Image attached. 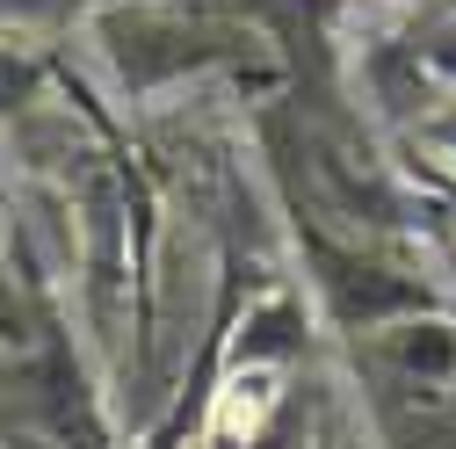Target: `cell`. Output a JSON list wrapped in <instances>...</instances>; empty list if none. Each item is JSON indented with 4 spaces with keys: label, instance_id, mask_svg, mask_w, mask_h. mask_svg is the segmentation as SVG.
Segmentation results:
<instances>
[{
    "label": "cell",
    "instance_id": "1",
    "mask_svg": "<svg viewBox=\"0 0 456 449\" xmlns=\"http://www.w3.org/2000/svg\"><path fill=\"white\" fill-rule=\"evenodd\" d=\"M94 44L109 73H117L124 94H152V87H175L203 66H217L224 51H232V37H224L217 22H196V15H175V8H102L94 15Z\"/></svg>",
    "mask_w": 456,
    "mask_h": 449
},
{
    "label": "cell",
    "instance_id": "2",
    "mask_svg": "<svg viewBox=\"0 0 456 449\" xmlns=\"http://www.w3.org/2000/svg\"><path fill=\"white\" fill-rule=\"evenodd\" d=\"M319 254V290L333 305L340 326H391V319H406V312H428L435 290L420 283V275H398L384 261H362V254H340L326 240H312Z\"/></svg>",
    "mask_w": 456,
    "mask_h": 449
},
{
    "label": "cell",
    "instance_id": "3",
    "mask_svg": "<svg viewBox=\"0 0 456 449\" xmlns=\"http://www.w3.org/2000/svg\"><path fill=\"white\" fill-rule=\"evenodd\" d=\"M377 428L384 449H456V384L377 377Z\"/></svg>",
    "mask_w": 456,
    "mask_h": 449
},
{
    "label": "cell",
    "instance_id": "4",
    "mask_svg": "<svg viewBox=\"0 0 456 449\" xmlns=\"http://www.w3.org/2000/svg\"><path fill=\"white\" fill-rule=\"evenodd\" d=\"M377 370L413 377V384H456V319L406 312V319L377 326Z\"/></svg>",
    "mask_w": 456,
    "mask_h": 449
},
{
    "label": "cell",
    "instance_id": "5",
    "mask_svg": "<svg viewBox=\"0 0 456 449\" xmlns=\"http://www.w3.org/2000/svg\"><path fill=\"white\" fill-rule=\"evenodd\" d=\"M305 348V305L297 298H261L240 326V363H282V355H297Z\"/></svg>",
    "mask_w": 456,
    "mask_h": 449
},
{
    "label": "cell",
    "instance_id": "6",
    "mask_svg": "<svg viewBox=\"0 0 456 449\" xmlns=\"http://www.w3.org/2000/svg\"><path fill=\"white\" fill-rule=\"evenodd\" d=\"M305 442H312V399H282L247 449H305Z\"/></svg>",
    "mask_w": 456,
    "mask_h": 449
},
{
    "label": "cell",
    "instance_id": "7",
    "mask_svg": "<svg viewBox=\"0 0 456 449\" xmlns=\"http://www.w3.org/2000/svg\"><path fill=\"white\" fill-rule=\"evenodd\" d=\"M80 15V0H0V29H59Z\"/></svg>",
    "mask_w": 456,
    "mask_h": 449
},
{
    "label": "cell",
    "instance_id": "8",
    "mask_svg": "<svg viewBox=\"0 0 456 449\" xmlns=\"http://www.w3.org/2000/svg\"><path fill=\"white\" fill-rule=\"evenodd\" d=\"M428 138H435V145H442V152L456 159V109H442V117H428Z\"/></svg>",
    "mask_w": 456,
    "mask_h": 449
},
{
    "label": "cell",
    "instance_id": "9",
    "mask_svg": "<svg viewBox=\"0 0 456 449\" xmlns=\"http://www.w3.org/2000/svg\"><path fill=\"white\" fill-rule=\"evenodd\" d=\"M435 15H456V0H435Z\"/></svg>",
    "mask_w": 456,
    "mask_h": 449
},
{
    "label": "cell",
    "instance_id": "10",
    "mask_svg": "<svg viewBox=\"0 0 456 449\" xmlns=\"http://www.w3.org/2000/svg\"><path fill=\"white\" fill-rule=\"evenodd\" d=\"M319 449H326V442H319Z\"/></svg>",
    "mask_w": 456,
    "mask_h": 449
}]
</instances>
